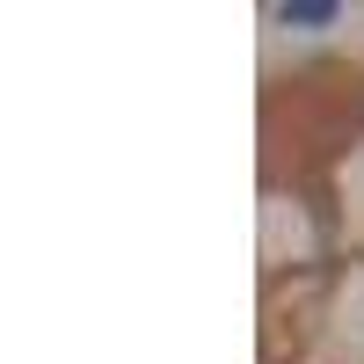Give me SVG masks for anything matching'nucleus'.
<instances>
[{
	"label": "nucleus",
	"instance_id": "obj_1",
	"mask_svg": "<svg viewBox=\"0 0 364 364\" xmlns=\"http://www.w3.org/2000/svg\"><path fill=\"white\" fill-rule=\"evenodd\" d=\"M277 22H291V29H314V22H336V0H284V8H277Z\"/></svg>",
	"mask_w": 364,
	"mask_h": 364
}]
</instances>
